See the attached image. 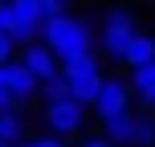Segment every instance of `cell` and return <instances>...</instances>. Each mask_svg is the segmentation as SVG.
Masks as SVG:
<instances>
[{
  "label": "cell",
  "instance_id": "6da1fadb",
  "mask_svg": "<svg viewBox=\"0 0 155 147\" xmlns=\"http://www.w3.org/2000/svg\"><path fill=\"white\" fill-rule=\"evenodd\" d=\"M41 45L57 57V65H65V62H74V57L94 53V25L65 12V16H57V21L41 25Z\"/></svg>",
  "mask_w": 155,
  "mask_h": 147
},
{
  "label": "cell",
  "instance_id": "7a4b0ae2",
  "mask_svg": "<svg viewBox=\"0 0 155 147\" xmlns=\"http://www.w3.org/2000/svg\"><path fill=\"white\" fill-rule=\"evenodd\" d=\"M0 33H8L12 45H33V37H41V12L37 0H0Z\"/></svg>",
  "mask_w": 155,
  "mask_h": 147
},
{
  "label": "cell",
  "instance_id": "3957f363",
  "mask_svg": "<svg viewBox=\"0 0 155 147\" xmlns=\"http://www.w3.org/2000/svg\"><path fill=\"white\" fill-rule=\"evenodd\" d=\"M61 78L70 82V98L78 102V106H94V98H98V90H102V62L94 53H86V57H74V62H65L61 65Z\"/></svg>",
  "mask_w": 155,
  "mask_h": 147
},
{
  "label": "cell",
  "instance_id": "277c9868",
  "mask_svg": "<svg viewBox=\"0 0 155 147\" xmlns=\"http://www.w3.org/2000/svg\"><path fill=\"white\" fill-rule=\"evenodd\" d=\"M106 139L110 147H151L155 143V127H151V115H131V110H123V115L106 119Z\"/></svg>",
  "mask_w": 155,
  "mask_h": 147
},
{
  "label": "cell",
  "instance_id": "5b68a950",
  "mask_svg": "<svg viewBox=\"0 0 155 147\" xmlns=\"http://www.w3.org/2000/svg\"><path fill=\"white\" fill-rule=\"evenodd\" d=\"M139 33V25H135V16L127 12V8H110L106 21H102V49H106L110 57H123V49L131 45V37Z\"/></svg>",
  "mask_w": 155,
  "mask_h": 147
},
{
  "label": "cell",
  "instance_id": "8992f818",
  "mask_svg": "<svg viewBox=\"0 0 155 147\" xmlns=\"http://www.w3.org/2000/svg\"><path fill=\"white\" fill-rule=\"evenodd\" d=\"M45 123H49V131H53V139H70V135H78L86 127V106H78L74 98H65V102H57V106H45Z\"/></svg>",
  "mask_w": 155,
  "mask_h": 147
},
{
  "label": "cell",
  "instance_id": "52a82bcc",
  "mask_svg": "<svg viewBox=\"0 0 155 147\" xmlns=\"http://www.w3.org/2000/svg\"><path fill=\"white\" fill-rule=\"evenodd\" d=\"M94 110L102 115V123L114 115H123V110H131V82L127 78H102V90L98 98H94Z\"/></svg>",
  "mask_w": 155,
  "mask_h": 147
},
{
  "label": "cell",
  "instance_id": "ba28073f",
  "mask_svg": "<svg viewBox=\"0 0 155 147\" xmlns=\"http://www.w3.org/2000/svg\"><path fill=\"white\" fill-rule=\"evenodd\" d=\"M4 86H8V98H12V106L33 102V98H37V90H41V82H37L29 70H25L21 62H8V65H4Z\"/></svg>",
  "mask_w": 155,
  "mask_h": 147
},
{
  "label": "cell",
  "instance_id": "9c48e42d",
  "mask_svg": "<svg viewBox=\"0 0 155 147\" xmlns=\"http://www.w3.org/2000/svg\"><path fill=\"white\" fill-rule=\"evenodd\" d=\"M21 65H25L33 78H37V82H45V78H53L57 70H61V65H57V57L49 53L41 41H33V45H25V49H21Z\"/></svg>",
  "mask_w": 155,
  "mask_h": 147
},
{
  "label": "cell",
  "instance_id": "30bf717a",
  "mask_svg": "<svg viewBox=\"0 0 155 147\" xmlns=\"http://www.w3.org/2000/svg\"><path fill=\"white\" fill-rule=\"evenodd\" d=\"M118 62H127L131 70H139V65H151L155 62V33H147V29H139L131 37V45L123 49V57Z\"/></svg>",
  "mask_w": 155,
  "mask_h": 147
},
{
  "label": "cell",
  "instance_id": "8fae6325",
  "mask_svg": "<svg viewBox=\"0 0 155 147\" xmlns=\"http://www.w3.org/2000/svg\"><path fill=\"white\" fill-rule=\"evenodd\" d=\"M127 82H131V94H139V98L151 106V98H155V62H151V65H139V70H131Z\"/></svg>",
  "mask_w": 155,
  "mask_h": 147
},
{
  "label": "cell",
  "instance_id": "7c38bea8",
  "mask_svg": "<svg viewBox=\"0 0 155 147\" xmlns=\"http://www.w3.org/2000/svg\"><path fill=\"white\" fill-rule=\"evenodd\" d=\"M21 131H25V115L21 110H4L0 115V143L4 147H21Z\"/></svg>",
  "mask_w": 155,
  "mask_h": 147
},
{
  "label": "cell",
  "instance_id": "4fadbf2b",
  "mask_svg": "<svg viewBox=\"0 0 155 147\" xmlns=\"http://www.w3.org/2000/svg\"><path fill=\"white\" fill-rule=\"evenodd\" d=\"M37 98H45V106H57V102H65V98H70V82L61 78V70H57L53 78H45V82H41Z\"/></svg>",
  "mask_w": 155,
  "mask_h": 147
},
{
  "label": "cell",
  "instance_id": "5bb4252c",
  "mask_svg": "<svg viewBox=\"0 0 155 147\" xmlns=\"http://www.w3.org/2000/svg\"><path fill=\"white\" fill-rule=\"evenodd\" d=\"M37 12H41V25H49L57 16H65V4L61 0H37Z\"/></svg>",
  "mask_w": 155,
  "mask_h": 147
},
{
  "label": "cell",
  "instance_id": "9a60e30c",
  "mask_svg": "<svg viewBox=\"0 0 155 147\" xmlns=\"http://www.w3.org/2000/svg\"><path fill=\"white\" fill-rule=\"evenodd\" d=\"M12 49H16V45L8 41V33H0V70H4V65L12 62Z\"/></svg>",
  "mask_w": 155,
  "mask_h": 147
},
{
  "label": "cell",
  "instance_id": "2e32d148",
  "mask_svg": "<svg viewBox=\"0 0 155 147\" xmlns=\"http://www.w3.org/2000/svg\"><path fill=\"white\" fill-rule=\"evenodd\" d=\"M4 110H16V106H12V98H8V86H4V70H0V115H4Z\"/></svg>",
  "mask_w": 155,
  "mask_h": 147
},
{
  "label": "cell",
  "instance_id": "e0dca14e",
  "mask_svg": "<svg viewBox=\"0 0 155 147\" xmlns=\"http://www.w3.org/2000/svg\"><path fill=\"white\" fill-rule=\"evenodd\" d=\"M21 147H65V143L53 139V135H45V139H29V143H21Z\"/></svg>",
  "mask_w": 155,
  "mask_h": 147
},
{
  "label": "cell",
  "instance_id": "ac0fdd59",
  "mask_svg": "<svg viewBox=\"0 0 155 147\" xmlns=\"http://www.w3.org/2000/svg\"><path fill=\"white\" fill-rule=\"evenodd\" d=\"M82 147H110L106 139H82Z\"/></svg>",
  "mask_w": 155,
  "mask_h": 147
},
{
  "label": "cell",
  "instance_id": "d6986e66",
  "mask_svg": "<svg viewBox=\"0 0 155 147\" xmlns=\"http://www.w3.org/2000/svg\"><path fill=\"white\" fill-rule=\"evenodd\" d=\"M151 110H155V98H151Z\"/></svg>",
  "mask_w": 155,
  "mask_h": 147
},
{
  "label": "cell",
  "instance_id": "ffe728a7",
  "mask_svg": "<svg viewBox=\"0 0 155 147\" xmlns=\"http://www.w3.org/2000/svg\"><path fill=\"white\" fill-rule=\"evenodd\" d=\"M0 147H4V143H0Z\"/></svg>",
  "mask_w": 155,
  "mask_h": 147
}]
</instances>
